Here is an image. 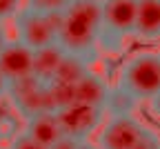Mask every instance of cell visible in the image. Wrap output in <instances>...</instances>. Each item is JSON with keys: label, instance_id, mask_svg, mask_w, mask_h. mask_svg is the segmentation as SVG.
Here are the masks:
<instances>
[{"label": "cell", "instance_id": "obj_1", "mask_svg": "<svg viewBox=\"0 0 160 149\" xmlns=\"http://www.w3.org/2000/svg\"><path fill=\"white\" fill-rule=\"evenodd\" d=\"M102 33V3L100 0H73L60 20L58 45L67 54L98 58Z\"/></svg>", "mask_w": 160, "mask_h": 149}, {"label": "cell", "instance_id": "obj_2", "mask_svg": "<svg viewBox=\"0 0 160 149\" xmlns=\"http://www.w3.org/2000/svg\"><path fill=\"white\" fill-rule=\"evenodd\" d=\"M116 85L133 94L140 102L160 94V49H142L131 54L118 69Z\"/></svg>", "mask_w": 160, "mask_h": 149}, {"label": "cell", "instance_id": "obj_3", "mask_svg": "<svg viewBox=\"0 0 160 149\" xmlns=\"http://www.w3.org/2000/svg\"><path fill=\"white\" fill-rule=\"evenodd\" d=\"M100 3H102L100 49L111 56L122 54L127 42L136 38L138 0H100Z\"/></svg>", "mask_w": 160, "mask_h": 149}, {"label": "cell", "instance_id": "obj_4", "mask_svg": "<svg viewBox=\"0 0 160 149\" xmlns=\"http://www.w3.org/2000/svg\"><path fill=\"white\" fill-rule=\"evenodd\" d=\"M60 20H62V16H58V13H42V11L25 7L13 18L16 38L22 40L33 51L56 45L58 33H60Z\"/></svg>", "mask_w": 160, "mask_h": 149}, {"label": "cell", "instance_id": "obj_5", "mask_svg": "<svg viewBox=\"0 0 160 149\" xmlns=\"http://www.w3.org/2000/svg\"><path fill=\"white\" fill-rule=\"evenodd\" d=\"M7 98L11 100L13 109L25 120L36 116V114H40V111H56L53 109V100H51L49 82L40 80L36 76H27V78L9 82Z\"/></svg>", "mask_w": 160, "mask_h": 149}, {"label": "cell", "instance_id": "obj_6", "mask_svg": "<svg viewBox=\"0 0 160 149\" xmlns=\"http://www.w3.org/2000/svg\"><path fill=\"white\" fill-rule=\"evenodd\" d=\"M147 131V125L136 118V114L127 116H109L98 131L100 149H136Z\"/></svg>", "mask_w": 160, "mask_h": 149}, {"label": "cell", "instance_id": "obj_7", "mask_svg": "<svg viewBox=\"0 0 160 149\" xmlns=\"http://www.w3.org/2000/svg\"><path fill=\"white\" fill-rule=\"evenodd\" d=\"M62 125V131L76 140H89L91 134L100 131V127L105 125V107H96V105H87V102H73L67 107L56 111Z\"/></svg>", "mask_w": 160, "mask_h": 149}, {"label": "cell", "instance_id": "obj_8", "mask_svg": "<svg viewBox=\"0 0 160 149\" xmlns=\"http://www.w3.org/2000/svg\"><path fill=\"white\" fill-rule=\"evenodd\" d=\"M33 54L36 51L27 47L22 40L11 38L0 54V71L7 76L9 82L33 76Z\"/></svg>", "mask_w": 160, "mask_h": 149}, {"label": "cell", "instance_id": "obj_9", "mask_svg": "<svg viewBox=\"0 0 160 149\" xmlns=\"http://www.w3.org/2000/svg\"><path fill=\"white\" fill-rule=\"evenodd\" d=\"M25 131L36 138L38 142H42L47 147H51L56 140H60L65 136L62 125H60V118L56 111H40L31 118L25 120Z\"/></svg>", "mask_w": 160, "mask_h": 149}, {"label": "cell", "instance_id": "obj_10", "mask_svg": "<svg viewBox=\"0 0 160 149\" xmlns=\"http://www.w3.org/2000/svg\"><path fill=\"white\" fill-rule=\"evenodd\" d=\"M136 38L142 42H160V0H138Z\"/></svg>", "mask_w": 160, "mask_h": 149}, {"label": "cell", "instance_id": "obj_11", "mask_svg": "<svg viewBox=\"0 0 160 149\" xmlns=\"http://www.w3.org/2000/svg\"><path fill=\"white\" fill-rule=\"evenodd\" d=\"M109 82L96 74L93 69L76 82V102H87V105H96V107H105L107 96H109Z\"/></svg>", "mask_w": 160, "mask_h": 149}, {"label": "cell", "instance_id": "obj_12", "mask_svg": "<svg viewBox=\"0 0 160 149\" xmlns=\"http://www.w3.org/2000/svg\"><path fill=\"white\" fill-rule=\"evenodd\" d=\"M67 51L62 49L56 42V45H49V47H42V49H36L33 54V76L45 80V82H51L62 65Z\"/></svg>", "mask_w": 160, "mask_h": 149}, {"label": "cell", "instance_id": "obj_13", "mask_svg": "<svg viewBox=\"0 0 160 149\" xmlns=\"http://www.w3.org/2000/svg\"><path fill=\"white\" fill-rule=\"evenodd\" d=\"M91 62L89 58L85 56H76V54H67L62 65H60L58 74H56V82H67V85H76L80 78H85L89 71H91ZM51 80V82H53Z\"/></svg>", "mask_w": 160, "mask_h": 149}, {"label": "cell", "instance_id": "obj_14", "mask_svg": "<svg viewBox=\"0 0 160 149\" xmlns=\"http://www.w3.org/2000/svg\"><path fill=\"white\" fill-rule=\"evenodd\" d=\"M140 107V100L129 94L127 89H122L120 85H113L109 89L107 102H105V111L107 116H127V114H136V109Z\"/></svg>", "mask_w": 160, "mask_h": 149}, {"label": "cell", "instance_id": "obj_15", "mask_svg": "<svg viewBox=\"0 0 160 149\" xmlns=\"http://www.w3.org/2000/svg\"><path fill=\"white\" fill-rule=\"evenodd\" d=\"M73 0H27V7L36 9V11H42V13H58L62 16L69 7H71Z\"/></svg>", "mask_w": 160, "mask_h": 149}, {"label": "cell", "instance_id": "obj_16", "mask_svg": "<svg viewBox=\"0 0 160 149\" xmlns=\"http://www.w3.org/2000/svg\"><path fill=\"white\" fill-rule=\"evenodd\" d=\"M7 149H51V147H47V145H42V142H38L36 138H31V136L22 129L20 134H16V136L11 138V142H9Z\"/></svg>", "mask_w": 160, "mask_h": 149}, {"label": "cell", "instance_id": "obj_17", "mask_svg": "<svg viewBox=\"0 0 160 149\" xmlns=\"http://www.w3.org/2000/svg\"><path fill=\"white\" fill-rule=\"evenodd\" d=\"M22 3H25V0H0V23L16 18L20 11L25 9Z\"/></svg>", "mask_w": 160, "mask_h": 149}, {"label": "cell", "instance_id": "obj_18", "mask_svg": "<svg viewBox=\"0 0 160 149\" xmlns=\"http://www.w3.org/2000/svg\"><path fill=\"white\" fill-rule=\"evenodd\" d=\"M136 149H160V131L151 129V127H147V131L142 136V140L138 142Z\"/></svg>", "mask_w": 160, "mask_h": 149}, {"label": "cell", "instance_id": "obj_19", "mask_svg": "<svg viewBox=\"0 0 160 149\" xmlns=\"http://www.w3.org/2000/svg\"><path fill=\"white\" fill-rule=\"evenodd\" d=\"M78 147H80V140H76V138H71L67 134L51 145V149H78Z\"/></svg>", "mask_w": 160, "mask_h": 149}, {"label": "cell", "instance_id": "obj_20", "mask_svg": "<svg viewBox=\"0 0 160 149\" xmlns=\"http://www.w3.org/2000/svg\"><path fill=\"white\" fill-rule=\"evenodd\" d=\"M147 105H149V111H151V116L160 120V94H158V96H153V98H151Z\"/></svg>", "mask_w": 160, "mask_h": 149}, {"label": "cell", "instance_id": "obj_21", "mask_svg": "<svg viewBox=\"0 0 160 149\" xmlns=\"http://www.w3.org/2000/svg\"><path fill=\"white\" fill-rule=\"evenodd\" d=\"M7 94H9V80H7V76L2 71H0V100L7 98Z\"/></svg>", "mask_w": 160, "mask_h": 149}, {"label": "cell", "instance_id": "obj_22", "mask_svg": "<svg viewBox=\"0 0 160 149\" xmlns=\"http://www.w3.org/2000/svg\"><path fill=\"white\" fill-rule=\"evenodd\" d=\"M9 40H11V38L7 36V29H5V25L0 23V54H2V49H5V45H7Z\"/></svg>", "mask_w": 160, "mask_h": 149}, {"label": "cell", "instance_id": "obj_23", "mask_svg": "<svg viewBox=\"0 0 160 149\" xmlns=\"http://www.w3.org/2000/svg\"><path fill=\"white\" fill-rule=\"evenodd\" d=\"M78 149H100V147H98V142L93 145V142H89V140H82V142H80V147H78Z\"/></svg>", "mask_w": 160, "mask_h": 149}]
</instances>
